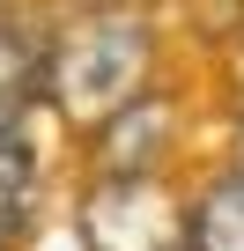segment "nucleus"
<instances>
[{
    "mask_svg": "<svg viewBox=\"0 0 244 251\" xmlns=\"http://www.w3.org/2000/svg\"><path fill=\"white\" fill-rule=\"evenodd\" d=\"M37 52H45V103L74 133H89L96 118H111L126 96L148 89V74H156V23L134 0H81Z\"/></svg>",
    "mask_w": 244,
    "mask_h": 251,
    "instance_id": "obj_1",
    "label": "nucleus"
},
{
    "mask_svg": "<svg viewBox=\"0 0 244 251\" xmlns=\"http://www.w3.org/2000/svg\"><path fill=\"white\" fill-rule=\"evenodd\" d=\"M81 251H192V207L148 177H96L81 192Z\"/></svg>",
    "mask_w": 244,
    "mask_h": 251,
    "instance_id": "obj_2",
    "label": "nucleus"
},
{
    "mask_svg": "<svg viewBox=\"0 0 244 251\" xmlns=\"http://www.w3.org/2000/svg\"><path fill=\"white\" fill-rule=\"evenodd\" d=\"M170 141H178V103L156 96V89H141L111 118L89 126V170L96 177H148V170H163Z\"/></svg>",
    "mask_w": 244,
    "mask_h": 251,
    "instance_id": "obj_3",
    "label": "nucleus"
},
{
    "mask_svg": "<svg viewBox=\"0 0 244 251\" xmlns=\"http://www.w3.org/2000/svg\"><path fill=\"white\" fill-rule=\"evenodd\" d=\"M45 207V163L23 126H0V244H23Z\"/></svg>",
    "mask_w": 244,
    "mask_h": 251,
    "instance_id": "obj_4",
    "label": "nucleus"
},
{
    "mask_svg": "<svg viewBox=\"0 0 244 251\" xmlns=\"http://www.w3.org/2000/svg\"><path fill=\"white\" fill-rule=\"evenodd\" d=\"M37 103H45V52L15 23H0V126H23Z\"/></svg>",
    "mask_w": 244,
    "mask_h": 251,
    "instance_id": "obj_5",
    "label": "nucleus"
},
{
    "mask_svg": "<svg viewBox=\"0 0 244 251\" xmlns=\"http://www.w3.org/2000/svg\"><path fill=\"white\" fill-rule=\"evenodd\" d=\"M192 251H244V177H222L192 200Z\"/></svg>",
    "mask_w": 244,
    "mask_h": 251,
    "instance_id": "obj_6",
    "label": "nucleus"
},
{
    "mask_svg": "<svg viewBox=\"0 0 244 251\" xmlns=\"http://www.w3.org/2000/svg\"><path fill=\"white\" fill-rule=\"evenodd\" d=\"M229 177H244V141H237V163H229Z\"/></svg>",
    "mask_w": 244,
    "mask_h": 251,
    "instance_id": "obj_7",
    "label": "nucleus"
}]
</instances>
